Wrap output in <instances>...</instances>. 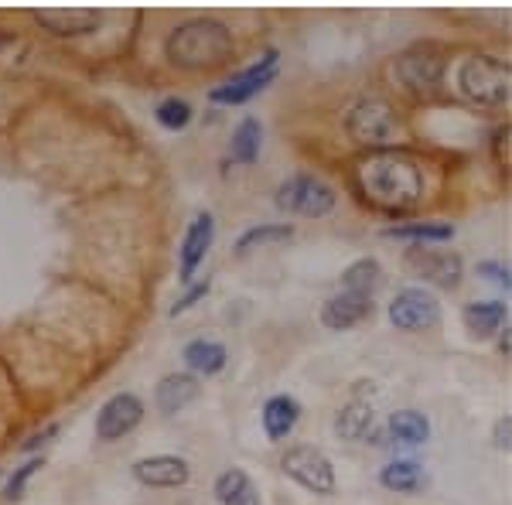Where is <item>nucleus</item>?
Segmentation results:
<instances>
[{"label":"nucleus","mask_w":512,"mask_h":505,"mask_svg":"<svg viewBox=\"0 0 512 505\" xmlns=\"http://www.w3.org/2000/svg\"><path fill=\"white\" fill-rule=\"evenodd\" d=\"M260 420H263V430H267L270 441H284V437L297 427V420H301V403L287 393L270 396V400L263 403Z\"/></svg>","instance_id":"f3484780"},{"label":"nucleus","mask_w":512,"mask_h":505,"mask_svg":"<svg viewBox=\"0 0 512 505\" xmlns=\"http://www.w3.org/2000/svg\"><path fill=\"white\" fill-rule=\"evenodd\" d=\"M369 314H373V297L338 291L335 297H328L325 308H321V325L332 331H349L359 325V321H366Z\"/></svg>","instance_id":"4468645a"},{"label":"nucleus","mask_w":512,"mask_h":505,"mask_svg":"<svg viewBox=\"0 0 512 505\" xmlns=\"http://www.w3.org/2000/svg\"><path fill=\"white\" fill-rule=\"evenodd\" d=\"M458 89L478 106H502L512 96V69L495 55H472L458 69Z\"/></svg>","instance_id":"7ed1b4c3"},{"label":"nucleus","mask_w":512,"mask_h":505,"mask_svg":"<svg viewBox=\"0 0 512 505\" xmlns=\"http://www.w3.org/2000/svg\"><path fill=\"white\" fill-rule=\"evenodd\" d=\"M260 140H263V127L256 117L239 120V127L233 130V144H229V154H233L236 164H253L260 157Z\"/></svg>","instance_id":"4be33fe9"},{"label":"nucleus","mask_w":512,"mask_h":505,"mask_svg":"<svg viewBox=\"0 0 512 505\" xmlns=\"http://www.w3.org/2000/svg\"><path fill=\"white\" fill-rule=\"evenodd\" d=\"M209 287H212V280H209V277H205V280H195V284H188V291L175 301V308H171V314H175V318H178V314H185L188 308H192V304H198L205 294H209Z\"/></svg>","instance_id":"c756f323"},{"label":"nucleus","mask_w":512,"mask_h":505,"mask_svg":"<svg viewBox=\"0 0 512 505\" xmlns=\"http://www.w3.org/2000/svg\"><path fill=\"white\" fill-rule=\"evenodd\" d=\"M192 117H195L192 103H188V99H178V96L161 99L158 110H154V120H158L164 130H185L188 123H192Z\"/></svg>","instance_id":"bb28decb"},{"label":"nucleus","mask_w":512,"mask_h":505,"mask_svg":"<svg viewBox=\"0 0 512 505\" xmlns=\"http://www.w3.org/2000/svg\"><path fill=\"white\" fill-rule=\"evenodd\" d=\"M390 321L400 331H427L441 321V304L424 287H403L390 304Z\"/></svg>","instance_id":"6e6552de"},{"label":"nucleus","mask_w":512,"mask_h":505,"mask_svg":"<svg viewBox=\"0 0 512 505\" xmlns=\"http://www.w3.org/2000/svg\"><path fill=\"white\" fill-rule=\"evenodd\" d=\"M280 468H284L287 478H294V482L301 488H308V492H315V495L335 492V465L318 447H311V444L287 447L284 458H280Z\"/></svg>","instance_id":"423d86ee"},{"label":"nucleus","mask_w":512,"mask_h":505,"mask_svg":"<svg viewBox=\"0 0 512 505\" xmlns=\"http://www.w3.org/2000/svg\"><path fill=\"white\" fill-rule=\"evenodd\" d=\"M407 267L424 277L427 284L454 291L461 284V256L448 250H431V246H414L407 253Z\"/></svg>","instance_id":"9b49d317"},{"label":"nucleus","mask_w":512,"mask_h":505,"mask_svg":"<svg viewBox=\"0 0 512 505\" xmlns=\"http://www.w3.org/2000/svg\"><path fill=\"white\" fill-rule=\"evenodd\" d=\"M250 485V478H246V471H239V468H229V471H222V475L216 478V499L226 505L229 499H236L243 488Z\"/></svg>","instance_id":"cd10ccee"},{"label":"nucleus","mask_w":512,"mask_h":505,"mask_svg":"<svg viewBox=\"0 0 512 505\" xmlns=\"http://www.w3.org/2000/svg\"><path fill=\"white\" fill-rule=\"evenodd\" d=\"M379 482H383V488H390V492H417L420 485H424V468L417 465V461H390L383 471H379Z\"/></svg>","instance_id":"412c9836"},{"label":"nucleus","mask_w":512,"mask_h":505,"mask_svg":"<svg viewBox=\"0 0 512 505\" xmlns=\"http://www.w3.org/2000/svg\"><path fill=\"white\" fill-rule=\"evenodd\" d=\"M134 478L147 488H181L192 478V468L178 454H151L134 465Z\"/></svg>","instance_id":"ddd939ff"},{"label":"nucleus","mask_w":512,"mask_h":505,"mask_svg":"<svg viewBox=\"0 0 512 505\" xmlns=\"http://www.w3.org/2000/svg\"><path fill=\"white\" fill-rule=\"evenodd\" d=\"M226 505H260V492H256L253 485H246L243 492H239L236 499H229Z\"/></svg>","instance_id":"473e14b6"},{"label":"nucleus","mask_w":512,"mask_h":505,"mask_svg":"<svg viewBox=\"0 0 512 505\" xmlns=\"http://www.w3.org/2000/svg\"><path fill=\"white\" fill-rule=\"evenodd\" d=\"M198 379L192 372H171V376H164L158 389H154V403H158L161 413H181L188 407V403L198 400Z\"/></svg>","instance_id":"dca6fc26"},{"label":"nucleus","mask_w":512,"mask_h":505,"mask_svg":"<svg viewBox=\"0 0 512 505\" xmlns=\"http://www.w3.org/2000/svg\"><path fill=\"white\" fill-rule=\"evenodd\" d=\"M277 65H280V52L277 48H267V52L260 55V62L246 65L243 72H236V76H229L222 86H216L209 93L212 103H222V106H239V103H250L256 93H263V89L274 82L277 76Z\"/></svg>","instance_id":"0eeeda50"},{"label":"nucleus","mask_w":512,"mask_h":505,"mask_svg":"<svg viewBox=\"0 0 512 505\" xmlns=\"http://www.w3.org/2000/svg\"><path fill=\"white\" fill-rule=\"evenodd\" d=\"M390 434L400 444L417 447V444H424L427 437H431V424H427V417H424V413H417V410H396L390 417Z\"/></svg>","instance_id":"b1692460"},{"label":"nucleus","mask_w":512,"mask_h":505,"mask_svg":"<svg viewBox=\"0 0 512 505\" xmlns=\"http://www.w3.org/2000/svg\"><path fill=\"white\" fill-rule=\"evenodd\" d=\"M164 52L181 69H216L226 59H233L236 41L233 31L219 18H192L171 31Z\"/></svg>","instance_id":"f03ea898"},{"label":"nucleus","mask_w":512,"mask_h":505,"mask_svg":"<svg viewBox=\"0 0 512 505\" xmlns=\"http://www.w3.org/2000/svg\"><path fill=\"white\" fill-rule=\"evenodd\" d=\"M502 321H506V304L502 301H475L465 308V325L475 338H489L492 331H499Z\"/></svg>","instance_id":"6ab92c4d"},{"label":"nucleus","mask_w":512,"mask_h":505,"mask_svg":"<svg viewBox=\"0 0 512 505\" xmlns=\"http://www.w3.org/2000/svg\"><path fill=\"white\" fill-rule=\"evenodd\" d=\"M369 430H373V407L369 403H349L335 417V434L342 441H362Z\"/></svg>","instance_id":"5701e85b"},{"label":"nucleus","mask_w":512,"mask_h":505,"mask_svg":"<svg viewBox=\"0 0 512 505\" xmlns=\"http://www.w3.org/2000/svg\"><path fill=\"white\" fill-rule=\"evenodd\" d=\"M181 359L188 362V369H192V372H202V376H216V372L226 369L229 355H226V345L209 342V338H195V342L185 345Z\"/></svg>","instance_id":"a211bd4d"},{"label":"nucleus","mask_w":512,"mask_h":505,"mask_svg":"<svg viewBox=\"0 0 512 505\" xmlns=\"http://www.w3.org/2000/svg\"><path fill=\"white\" fill-rule=\"evenodd\" d=\"M35 21L59 38H76L96 31L103 14L93 11V7H41V11H35Z\"/></svg>","instance_id":"f8f14e48"},{"label":"nucleus","mask_w":512,"mask_h":505,"mask_svg":"<svg viewBox=\"0 0 512 505\" xmlns=\"http://www.w3.org/2000/svg\"><path fill=\"white\" fill-rule=\"evenodd\" d=\"M144 420V403L134 393H117L99 407L96 413V437L99 441H120V437L134 434Z\"/></svg>","instance_id":"9d476101"},{"label":"nucleus","mask_w":512,"mask_h":505,"mask_svg":"<svg viewBox=\"0 0 512 505\" xmlns=\"http://www.w3.org/2000/svg\"><path fill=\"white\" fill-rule=\"evenodd\" d=\"M444 65L448 62H444V52L437 45H417L396 59L393 72L403 86L420 93V89H434L444 79Z\"/></svg>","instance_id":"1a4fd4ad"},{"label":"nucleus","mask_w":512,"mask_h":505,"mask_svg":"<svg viewBox=\"0 0 512 505\" xmlns=\"http://www.w3.org/2000/svg\"><path fill=\"white\" fill-rule=\"evenodd\" d=\"M383 284V267L376 260H355L352 267H345L342 273V291H352V294H366L373 297L376 287Z\"/></svg>","instance_id":"aec40b11"},{"label":"nucleus","mask_w":512,"mask_h":505,"mask_svg":"<svg viewBox=\"0 0 512 505\" xmlns=\"http://www.w3.org/2000/svg\"><path fill=\"white\" fill-rule=\"evenodd\" d=\"M390 239H414V243H448L454 236L451 222H407V226L386 229Z\"/></svg>","instance_id":"393cba45"},{"label":"nucleus","mask_w":512,"mask_h":505,"mask_svg":"<svg viewBox=\"0 0 512 505\" xmlns=\"http://www.w3.org/2000/svg\"><path fill=\"white\" fill-rule=\"evenodd\" d=\"M287 239H294V226H287V222H270V226H253L246 229L243 236L236 239V253L246 256L256 246H270V243H287Z\"/></svg>","instance_id":"a878e982"},{"label":"nucleus","mask_w":512,"mask_h":505,"mask_svg":"<svg viewBox=\"0 0 512 505\" xmlns=\"http://www.w3.org/2000/svg\"><path fill=\"white\" fill-rule=\"evenodd\" d=\"M345 130L355 144L373 147V151H386L396 137H400V120H396L393 106L379 96L359 99V103L349 110V120H345Z\"/></svg>","instance_id":"20e7f679"},{"label":"nucleus","mask_w":512,"mask_h":505,"mask_svg":"<svg viewBox=\"0 0 512 505\" xmlns=\"http://www.w3.org/2000/svg\"><path fill=\"white\" fill-rule=\"evenodd\" d=\"M478 273L492 277L495 284H502V287L509 291V267H502V263H478Z\"/></svg>","instance_id":"7c9ffc66"},{"label":"nucleus","mask_w":512,"mask_h":505,"mask_svg":"<svg viewBox=\"0 0 512 505\" xmlns=\"http://www.w3.org/2000/svg\"><path fill=\"white\" fill-rule=\"evenodd\" d=\"M277 205L284 212L304 215V219H321V215L335 209V188L315 175H291L287 181H280Z\"/></svg>","instance_id":"39448f33"},{"label":"nucleus","mask_w":512,"mask_h":505,"mask_svg":"<svg viewBox=\"0 0 512 505\" xmlns=\"http://www.w3.org/2000/svg\"><path fill=\"white\" fill-rule=\"evenodd\" d=\"M499 352L509 359V328H506V335H502V342H499Z\"/></svg>","instance_id":"72a5a7b5"},{"label":"nucleus","mask_w":512,"mask_h":505,"mask_svg":"<svg viewBox=\"0 0 512 505\" xmlns=\"http://www.w3.org/2000/svg\"><path fill=\"white\" fill-rule=\"evenodd\" d=\"M355 175H359V188L366 202L383 212H410L424 198V168H420L414 154L400 151V147L369 151V157L359 161Z\"/></svg>","instance_id":"f257e3e1"},{"label":"nucleus","mask_w":512,"mask_h":505,"mask_svg":"<svg viewBox=\"0 0 512 505\" xmlns=\"http://www.w3.org/2000/svg\"><path fill=\"white\" fill-rule=\"evenodd\" d=\"M212 239H216V219H212L209 212H198L192 219V226H188L185 239H181V280L185 284H192L198 263L205 260V253H209Z\"/></svg>","instance_id":"2eb2a0df"},{"label":"nucleus","mask_w":512,"mask_h":505,"mask_svg":"<svg viewBox=\"0 0 512 505\" xmlns=\"http://www.w3.org/2000/svg\"><path fill=\"white\" fill-rule=\"evenodd\" d=\"M509 427H512V420H509V413H506V417L495 424V447H502V451H509Z\"/></svg>","instance_id":"2f4dec72"},{"label":"nucleus","mask_w":512,"mask_h":505,"mask_svg":"<svg viewBox=\"0 0 512 505\" xmlns=\"http://www.w3.org/2000/svg\"><path fill=\"white\" fill-rule=\"evenodd\" d=\"M41 468H45V461H41V458L28 461V465H21V468L11 475V482H7L4 499H7V502H18L21 495H24V485H28V482H31V475H35V471H41Z\"/></svg>","instance_id":"c85d7f7f"}]
</instances>
